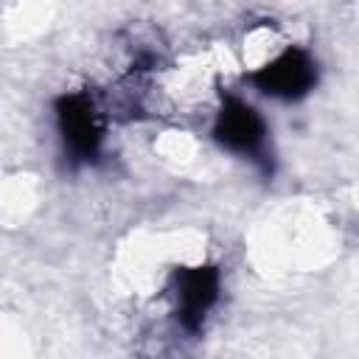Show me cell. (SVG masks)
Returning <instances> with one entry per match:
<instances>
[{"mask_svg": "<svg viewBox=\"0 0 359 359\" xmlns=\"http://www.w3.org/2000/svg\"><path fill=\"white\" fill-rule=\"evenodd\" d=\"M255 84L275 98H300L309 93V87L317 79V67L311 56L300 48H283L269 53V59H261V65L252 70Z\"/></svg>", "mask_w": 359, "mask_h": 359, "instance_id": "6da1fadb", "label": "cell"}, {"mask_svg": "<svg viewBox=\"0 0 359 359\" xmlns=\"http://www.w3.org/2000/svg\"><path fill=\"white\" fill-rule=\"evenodd\" d=\"M59 129L67 151L76 160H93L101 146V121L93 98L84 93L65 95L59 101Z\"/></svg>", "mask_w": 359, "mask_h": 359, "instance_id": "3957f363", "label": "cell"}, {"mask_svg": "<svg viewBox=\"0 0 359 359\" xmlns=\"http://www.w3.org/2000/svg\"><path fill=\"white\" fill-rule=\"evenodd\" d=\"M219 294V272L213 266H188L174 280V306L180 323L194 331L202 325V317L216 303Z\"/></svg>", "mask_w": 359, "mask_h": 359, "instance_id": "277c9868", "label": "cell"}, {"mask_svg": "<svg viewBox=\"0 0 359 359\" xmlns=\"http://www.w3.org/2000/svg\"><path fill=\"white\" fill-rule=\"evenodd\" d=\"M213 135L222 146L255 163H266V123L241 98H227L216 115Z\"/></svg>", "mask_w": 359, "mask_h": 359, "instance_id": "7a4b0ae2", "label": "cell"}]
</instances>
